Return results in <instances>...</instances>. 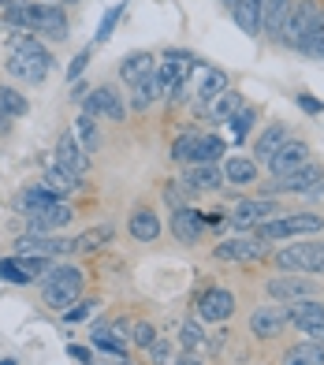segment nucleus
<instances>
[{
    "instance_id": "bb28decb",
    "label": "nucleus",
    "mask_w": 324,
    "mask_h": 365,
    "mask_svg": "<svg viewBox=\"0 0 324 365\" xmlns=\"http://www.w3.org/2000/svg\"><path fill=\"white\" fill-rule=\"evenodd\" d=\"M131 235L138 239V242H157V235H160V220H157V212L153 209H135L131 212Z\"/></svg>"
},
{
    "instance_id": "58836bf2",
    "label": "nucleus",
    "mask_w": 324,
    "mask_h": 365,
    "mask_svg": "<svg viewBox=\"0 0 324 365\" xmlns=\"http://www.w3.org/2000/svg\"><path fill=\"white\" fill-rule=\"evenodd\" d=\"M179 343L187 346V351H202V346H209V336L202 331V321L198 317L179 324Z\"/></svg>"
},
{
    "instance_id": "c9c22d12",
    "label": "nucleus",
    "mask_w": 324,
    "mask_h": 365,
    "mask_svg": "<svg viewBox=\"0 0 324 365\" xmlns=\"http://www.w3.org/2000/svg\"><path fill=\"white\" fill-rule=\"evenodd\" d=\"M198 142H202L198 130H187V135H179V138L172 142V160H179V164H194V157H198Z\"/></svg>"
},
{
    "instance_id": "6e6d98bb",
    "label": "nucleus",
    "mask_w": 324,
    "mask_h": 365,
    "mask_svg": "<svg viewBox=\"0 0 324 365\" xmlns=\"http://www.w3.org/2000/svg\"><path fill=\"white\" fill-rule=\"evenodd\" d=\"M224 4H228V8H231V4H235V0H224Z\"/></svg>"
},
{
    "instance_id": "393cba45",
    "label": "nucleus",
    "mask_w": 324,
    "mask_h": 365,
    "mask_svg": "<svg viewBox=\"0 0 324 365\" xmlns=\"http://www.w3.org/2000/svg\"><path fill=\"white\" fill-rule=\"evenodd\" d=\"M41 187H45V190H53L56 197H68V194H75L78 187H83V179H78V175H71L68 168H63V164H53V168L45 172Z\"/></svg>"
},
{
    "instance_id": "412c9836",
    "label": "nucleus",
    "mask_w": 324,
    "mask_h": 365,
    "mask_svg": "<svg viewBox=\"0 0 324 365\" xmlns=\"http://www.w3.org/2000/svg\"><path fill=\"white\" fill-rule=\"evenodd\" d=\"M172 231H175V239L194 246V242H202V231H205V217L202 212H194V209H175L172 212Z\"/></svg>"
},
{
    "instance_id": "7c9ffc66",
    "label": "nucleus",
    "mask_w": 324,
    "mask_h": 365,
    "mask_svg": "<svg viewBox=\"0 0 324 365\" xmlns=\"http://www.w3.org/2000/svg\"><path fill=\"white\" fill-rule=\"evenodd\" d=\"M283 365H324V346L320 343H295L283 354Z\"/></svg>"
},
{
    "instance_id": "de8ad7c7",
    "label": "nucleus",
    "mask_w": 324,
    "mask_h": 365,
    "mask_svg": "<svg viewBox=\"0 0 324 365\" xmlns=\"http://www.w3.org/2000/svg\"><path fill=\"white\" fill-rule=\"evenodd\" d=\"M298 108H302V112H310V115L324 112V105L317 101V97H310V93H298Z\"/></svg>"
},
{
    "instance_id": "20e7f679",
    "label": "nucleus",
    "mask_w": 324,
    "mask_h": 365,
    "mask_svg": "<svg viewBox=\"0 0 324 365\" xmlns=\"http://www.w3.org/2000/svg\"><path fill=\"white\" fill-rule=\"evenodd\" d=\"M324 231V217L317 212H291V217H272L257 227V239L265 242H280V239H291V235H317Z\"/></svg>"
},
{
    "instance_id": "c03bdc74",
    "label": "nucleus",
    "mask_w": 324,
    "mask_h": 365,
    "mask_svg": "<svg viewBox=\"0 0 324 365\" xmlns=\"http://www.w3.org/2000/svg\"><path fill=\"white\" fill-rule=\"evenodd\" d=\"M131 339H135V346L150 351V346L157 343V328H153L150 321H138V324H135V331H131Z\"/></svg>"
},
{
    "instance_id": "3c124183",
    "label": "nucleus",
    "mask_w": 324,
    "mask_h": 365,
    "mask_svg": "<svg viewBox=\"0 0 324 365\" xmlns=\"http://www.w3.org/2000/svg\"><path fill=\"white\" fill-rule=\"evenodd\" d=\"M175 365H202V361H198V358H194V354L187 351V354H179V358H175Z\"/></svg>"
},
{
    "instance_id": "5fc2aeb1",
    "label": "nucleus",
    "mask_w": 324,
    "mask_h": 365,
    "mask_svg": "<svg viewBox=\"0 0 324 365\" xmlns=\"http://www.w3.org/2000/svg\"><path fill=\"white\" fill-rule=\"evenodd\" d=\"M53 4H78V0H53Z\"/></svg>"
},
{
    "instance_id": "79ce46f5",
    "label": "nucleus",
    "mask_w": 324,
    "mask_h": 365,
    "mask_svg": "<svg viewBox=\"0 0 324 365\" xmlns=\"http://www.w3.org/2000/svg\"><path fill=\"white\" fill-rule=\"evenodd\" d=\"M93 346H101V351H108L112 358H127V354H123V351H127L123 339H116L108 328H97V331H93Z\"/></svg>"
},
{
    "instance_id": "cd10ccee",
    "label": "nucleus",
    "mask_w": 324,
    "mask_h": 365,
    "mask_svg": "<svg viewBox=\"0 0 324 365\" xmlns=\"http://www.w3.org/2000/svg\"><path fill=\"white\" fill-rule=\"evenodd\" d=\"M242 105H246V101H242V93L228 86V90H224L213 105H209V120H213V123H228V120H231V115H235Z\"/></svg>"
},
{
    "instance_id": "f257e3e1",
    "label": "nucleus",
    "mask_w": 324,
    "mask_h": 365,
    "mask_svg": "<svg viewBox=\"0 0 324 365\" xmlns=\"http://www.w3.org/2000/svg\"><path fill=\"white\" fill-rule=\"evenodd\" d=\"M4 71L11 78H23L30 86H41L53 71V53L41 45V38L26 34V30H15L8 38V56H4Z\"/></svg>"
},
{
    "instance_id": "2eb2a0df",
    "label": "nucleus",
    "mask_w": 324,
    "mask_h": 365,
    "mask_svg": "<svg viewBox=\"0 0 324 365\" xmlns=\"http://www.w3.org/2000/svg\"><path fill=\"white\" fill-rule=\"evenodd\" d=\"M71 220H75V209H71L68 202H53V205H45V209L26 212L30 231H41V235H56V231L68 227Z\"/></svg>"
},
{
    "instance_id": "603ef678",
    "label": "nucleus",
    "mask_w": 324,
    "mask_h": 365,
    "mask_svg": "<svg viewBox=\"0 0 324 365\" xmlns=\"http://www.w3.org/2000/svg\"><path fill=\"white\" fill-rule=\"evenodd\" d=\"M8 130H11V120H8V115H0V138H4Z\"/></svg>"
},
{
    "instance_id": "473e14b6",
    "label": "nucleus",
    "mask_w": 324,
    "mask_h": 365,
    "mask_svg": "<svg viewBox=\"0 0 324 365\" xmlns=\"http://www.w3.org/2000/svg\"><path fill=\"white\" fill-rule=\"evenodd\" d=\"M157 97H160V86H157V75L150 71L145 78H138V82H135V93H131V108H135V112H145V108H150V105L157 101Z\"/></svg>"
},
{
    "instance_id": "9b49d317",
    "label": "nucleus",
    "mask_w": 324,
    "mask_h": 365,
    "mask_svg": "<svg viewBox=\"0 0 324 365\" xmlns=\"http://www.w3.org/2000/svg\"><path fill=\"white\" fill-rule=\"evenodd\" d=\"M280 205L272 202V197H239V205L231 209V224L239 227V231H246V227H261L265 220H272V217H280Z\"/></svg>"
},
{
    "instance_id": "2f4dec72",
    "label": "nucleus",
    "mask_w": 324,
    "mask_h": 365,
    "mask_svg": "<svg viewBox=\"0 0 324 365\" xmlns=\"http://www.w3.org/2000/svg\"><path fill=\"white\" fill-rule=\"evenodd\" d=\"M150 71H153V56L150 53H131V56L123 60V68H120V78L127 82V86H135V82L145 78Z\"/></svg>"
},
{
    "instance_id": "b1692460",
    "label": "nucleus",
    "mask_w": 324,
    "mask_h": 365,
    "mask_svg": "<svg viewBox=\"0 0 324 365\" xmlns=\"http://www.w3.org/2000/svg\"><path fill=\"white\" fill-rule=\"evenodd\" d=\"M254 179H257V160H254V157H242V153H235V157L224 160V182L246 187V182H254Z\"/></svg>"
},
{
    "instance_id": "a19ab883",
    "label": "nucleus",
    "mask_w": 324,
    "mask_h": 365,
    "mask_svg": "<svg viewBox=\"0 0 324 365\" xmlns=\"http://www.w3.org/2000/svg\"><path fill=\"white\" fill-rule=\"evenodd\" d=\"M123 11H127V4H112L108 11H105V19H101V26H97V45H105L108 38H112V30H116V23L123 19Z\"/></svg>"
},
{
    "instance_id": "1a4fd4ad",
    "label": "nucleus",
    "mask_w": 324,
    "mask_h": 365,
    "mask_svg": "<svg viewBox=\"0 0 324 365\" xmlns=\"http://www.w3.org/2000/svg\"><path fill=\"white\" fill-rule=\"evenodd\" d=\"M48 269H53V261H48V257L11 254V257L0 261V279H4V284H15V287H26V284H34V279H41Z\"/></svg>"
},
{
    "instance_id": "4c0bfd02",
    "label": "nucleus",
    "mask_w": 324,
    "mask_h": 365,
    "mask_svg": "<svg viewBox=\"0 0 324 365\" xmlns=\"http://www.w3.org/2000/svg\"><path fill=\"white\" fill-rule=\"evenodd\" d=\"M112 239V227L108 224H101V227H90V231H83V235L75 239V250L78 254H90V250H101V246Z\"/></svg>"
},
{
    "instance_id": "f8f14e48",
    "label": "nucleus",
    "mask_w": 324,
    "mask_h": 365,
    "mask_svg": "<svg viewBox=\"0 0 324 365\" xmlns=\"http://www.w3.org/2000/svg\"><path fill=\"white\" fill-rule=\"evenodd\" d=\"M83 112L93 115V120H112V123H123L127 105L116 86H97L90 90V97H83Z\"/></svg>"
},
{
    "instance_id": "39448f33",
    "label": "nucleus",
    "mask_w": 324,
    "mask_h": 365,
    "mask_svg": "<svg viewBox=\"0 0 324 365\" xmlns=\"http://www.w3.org/2000/svg\"><path fill=\"white\" fill-rule=\"evenodd\" d=\"M268 194H305V197H317V194H324V168L317 160H305L298 172L265 182V197Z\"/></svg>"
},
{
    "instance_id": "f03ea898",
    "label": "nucleus",
    "mask_w": 324,
    "mask_h": 365,
    "mask_svg": "<svg viewBox=\"0 0 324 365\" xmlns=\"http://www.w3.org/2000/svg\"><path fill=\"white\" fill-rule=\"evenodd\" d=\"M4 26H15V30H26L34 38H48V41H63L68 38V15H63L60 4H23L15 11H4L0 15Z\"/></svg>"
},
{
    "instance_id": "6e6552de",
    "label": "nucleus",
    "mask_w": 324,
    "mask_h": 365,
    "mask_svg": "<svg viewBox=\"0 0 324 365\" xmlns=\"http://www.w3.org/2000/svg\"><path fill=\"white\" fill-rule=\"evenodd\" d=\"M15 254L56 261V257L75 254V239H63V235H41V231H26V235L15 239Z\"/></svg>"
},
{
    "instance_id": "c85d7f7f",
    "label": "nucleus",
    "mask_w": 324,
    "mask_h": 365,
    "mask_svg": "<svg viewBox=\"0 0 324 365\" xmlns=\"http://www.w3.org/2000/svg\"><path fill=\"white\" fill-rule=\"evenodd\" d=\"M283 142H287V123H272V127L265 130V135L254 142V153H257V160L268 164V160H272V153H276V149H280Z\"/></svg>"
},
{
    "instance_id": "0eeeda50",
    "label": "nucleus",
    "mask_w": 324,
    "mask_h": 365,
    "mask_svg": "<svg viewBox=\"0 0 324 365\" xmlns=\"http://www.w3.org/2000/svg\"><path fill=\"white\" fill-rule=\"evenodd\" d=\"M320 4L317 0H295L287 11V19H283V30H280V38L291 45V48H302V41L310 38V30L320 23Z\"/></svg>"
},
{
    "instance_id": "ddd939ff",
    "label": "nucleus",
    "mask_w": 324,
    "mask_h": 365,
    "mask_svg": "<svg viewBox=\"0 0 324 365\" xmlns=\"http://www.w3.org/2000/svg\"><path fill=\"white\" fill-rule=\"evenodd\" d=\"M194 313H198L202 324H220V321H228L235 313V294L228 287H209V291H202Z\"/></svg>"
},
{
    "instance_id": "6ab92c4d",
    "label": "nucleus",
    "mask_w": 324,
    "mask_h": 365,
    "mask_svg": "<svg viewBox=\"0 0 324 365\" xmlns=\"http://www.w3.org/2000/svg\"><path fill=\"white\" fill-rule=\"evenodd\" d=\"M56 164H63V168H68L71 175H78V179L90 172V153H83L75 130H63V135H60V142H56Z\"/></svg>"
},
{
    "instance_id": "4d7b16f0",
    "label": "nucleus",
    "mask_w": 324,
    "mask_h": 365,
    "mask_svg": "<svg viewBox=\"0 0 324 365\" xmlns=\"http://www.w3.org/2000/svg\"><path fill=\"white\" fill-rule=\"evenodd\" d=\"M320 60H324V56H320Z\"/></svg>"
},
{
    "instance_id": "f704fd0d",
    "label": "nucleus",
    "mask_w": 324,
    "mask_h": 365,
    "mask_svg": "<svg viewBox=\"0 0 324 365\" xmlns=\"http://www.w3.org/2000/svg\"><path fill=\"white\" fill-rule=\"evenodd\" d=\"M254 123H257V108H254V105H242V108L231 115V120H228V127H231V135H235V142H239V145L250 138Z\"/></svg>"
},
{
    "instance_id": "4468645a",
    "label": "nucleus",
    "mask_w": 324,
    "mask_h": 365,
    "mask_svg": "<svg viewBox=\"0 0 324 365\" xmlns=\"http://www.w3.org/2000/svg\"><path fill=\"white\" fill-rule=\"evenodd\" d=\"M213 254H216V261H261L268 254V242L257 235H235V239L216 242Z\"/></svg>"
},
{
    "instance_id": "4be33fe9",
    "label": "nucleus",
    "mask_w": 324,
    "mask_h": 365,
    "mask_svg": "<svg viewBox=\"0 0 324 365\" xmlns=\"http://www.w3.org/2000/svg\"><path fill=\"white\" fill-rule=\"evenodd\" d=\"M261 4L265 0H235L231 4V19L239 23L242 34H250V38L261 34Z\"/></svg>"
},
{
    "instance_id": "37998d69",
    "label": "nucleus",
    "mask_w": 324,
    "mask_h": 365,
    "mask_svg": "<svg viewBox=\"0 0 324 365\" xmlns=\"http://www.w3.org/2000/svg\"><path fill=\"white\" fill-rule=\"evenodd\" d=\"M93 313H97V298H78L71 309H63V321H68V324H78V321L93 317Z\"/></svg>"
},
{
    "instance_id": "f3484780",
    "label": "nucleus",
    "mask_w": 324,
    "mask_h": 365,
    "mask_svg": "<svg viewBox=\"0 0 324 365\" xmlns=\"http://www.w3.org/2000/svg\"><path fill=\"white\" fill-rule=\"evenodd\" d=\"M313 294H317V284L310 276L287 272V276L268 279V298L272 302H298V298H313Z\"/></svg>"
},
{
    "instance_id": "9d476101",
    "label": "nucleus",
    "mask_w": 324,
    "mask_h": 365,
    "mask_svg": "<svg viewBox=\"0 0 324 365\" xmlns=\"http://www.w3.org/2000/svg\"><path fill=\"white\" fill-rule=\"evenodd\" d=\"M287 321L298 331H305L313 343L324 346V302H317V298H298V302L287 306Z\"/></svg>"
},
{
    "instance_id": "a878e982",
    "label": "nucleus",
    "mask_w": 324,
    "mask_h": 365,
    "mask_svg": "<svg viewBox=\"0 0 324 365\" xmlns=\"http://www.w3.org/2000/svg\"><path fill=\"white\" fill-rule=\"evenodd\" d=\"M224 90H228V75H224L220 68L202 71V82H198V105H202V108H209V105H213Z\"/></svg>"
},
{
    "instance_id": "dca6fc26",
    "label": "nucleus",
    "mask_w": 324,
    "mask_h": 365,
    "mask_svg": "<svg viewBox=\"0 0 324 365\" xmlns=\"http://www.w3.org/2000/svg\"><path fill=\"white\" fill-rule=\"evenodd\" d=\"M283 328H287V306H283V302L257 306V309L250 313V331H254L257 339H276Z\"/></svg>"
},
{
    "instance_id": "72a5a7b5",
    "label": "nucleus",
    "mask_w": 324,
    "mask_h": 365,
    "mask_svg": "<svg viewBox=\"0 0 324 365\" xmlns=\"http://www.w3.org/2000/svg\"><path fill=\"white\" fill-rule=\"evenodd\" d=\"M30 112V101L26 93H19L15 86H0V115H8V120H19V115Z\"/></svg>"
},
{
    "instance_id": "ea45409f",
    "label": "nucleus",
    "mask_w": 324,
    "mask_h": 365,
    "mask_svg": "<svg viewBox=\"0 0 324 365\" xmlns=\"http://www.w3.org/2000/svg\"><path fill=\"white\" fill-rule=\"evenodd\" d=\"M220 153H224V138L220 135H202V142H198V157H194V164H216L220 160Z\"/></svg>"
},
{
    "instance_id": "e433bc0d",
    "label": "nucleus",
    "mask_w": 324,
    "mask_h": 365,
    "mask_svg": "<svg viewBox=\"0 0 324 365\" xmlns=\"http://www.w3.org/2000/svg\"><path fill=\"white\" fill-rule=\"evenodd\" d=\"M75 138H78V145H83V153H97V123H93V115H78L75 120Z\"/></svg>"
},
{
    "instance_id": "864d4df0",
    "label": "nucleus",
    "mask_w": 324,
    "mask_h": 365,
    "mask_svg": "<svg viewBox=\"0 0 324 365\" xmlns=\"http://www.w3.org/2000/svg\"><path fill=\"white\" fill-rule=\"evenodd\" d=\"M108 365H131V361H127V358H112Z\"/></svg>"
},
{
    "instance_id": "5701e85b",
    "label": "nucleus",
    "mask_w": 324,
    "mask_h": 365,
    "mask_svg": "<svg viewBox=\"0 0 324 365\" xmlns=\"http://www.w3.org/2000/svg\"><path fill=\"white\" fill-rule=\"evenodd\" d=\"M291 4H295V0H265V4H261V34L280 38V30H283V19H287Z\"/></svg>"
},
{
    "instance_id": "423d86ee",
    "label": "nucleus",
    "mask_w": 324,
    "mask_h": 365,
    "mask_svg": "<svg viewBox=\"0 0 324 365\" xmlns=\"http://www.w3.org/2000/svg\"><path fill=\"white\" fill-rule=\"evenodd\" d=\"M276 264L295 276H320L324 272V242H291L276 254Z\"/></svg>"
},
{
    "instance_id": "a18cd8bd",
    "label": "nucleus",
    "mask_w": 324,
    "mask_h": 365,
    "mask_svg": "<svg viewBox=\"0 0 324 365\" xmlns=\"http://www.w3.org/2000/svg\"><path fill=\"white\" fill-rule=\"evenodd\" d=\"M90 53H93V48H83V53H78V56L71 60V68H68V78H78V75L86 71V63H90Z\"/></svg>"
},
{
    "instance_id": "aec40b11",
    "label": "nucleus",
    "mask_w": 324,
    "mask_h": 365,
    "mask_svg": "<svg viewBox=\"0 0 324 365\" xmlns=\"http://www.w3.org/2000/svg\"><path fill=\"white\" fill-rule=\"evenodd\" d=\"M179 182H183L187 190H194V194H209V190H220L224 187V172L216 168V164H190Z\"/></svg>"
},
{
    "instance_id": "7ed1b4c3",
    "label": "nucleus",
    "mask_w": 324,
    "mask_h": 365,
    "mask_svg": "<svg viewBox=\"0 0 324 365\" xmlns=\"http://www.w3.org/2000/svg\"><path fill=\"white\" fill-rule=\"evenodd\" d=\"M78 298H83V269L75 264H53L45 276H41V302L48 309H71Z\"/></svg>"
},
{
    "instance_id": "a211bd4d",
    "label": "nucleus",
    "mask_w": 324,
    "mask_h": 365,
    "mask_svg": "<svg viewBox=\"0 0 324 365\" xmlns=\"http://www.w3.org/2000/svg\"><path fill=\"white\" fill-rule=\"evenodd\" d=\"M305 160H310V145H305V142H295V138H287V142L276 149V153H272L268 172H272V179H283V175H291V172H298Z\"/></svg>"
},
{
    "instance_id": "49530a36",
    "label": "nucleus",
    "mask_w": 324,
    "mask_h": 365,
    "mask_svg": "<svg viewBox=\"0 0 324 365\" xmlns=\"http://www.w3.org/2000/svg\"><path fill=\"white\" fill-rule=\"evenodd\" d=\"M150 358H153V365H168V358H172V346L157 339V343L150 346Z\"/></svg>"
},
{
    "instance_id": "8fccbe9b",
    "label": "nucleus",
    "mask_w": 324,
    "mask_h": 365,
    "mask_svg": "<svg viewBox=\"0 0 324 365\" xmlns=\"http://www.w3.org/2000/svg\"><path fill=\"white\" fill-rule=\"evenodd\" d=\"M23 4H30V0H0V15H4V11H15V8H23Z\"/></svg>"
},
{
    "instance_id": "c756f323",
    "label": "nucleus",
    "mask_w": 324,
    "mask_h": 365,
    "mask_svg": "<svg viewBox=\"0 0 324 365\" xmlns=\"http://www.w3.org/2000/svg\"><path fill=\"white\" fill-rule=\"evenodd\" d=\"M53 202H63V197H56L53 190H45L41 182H38V187H26V190H23L19 197H15V209H19L23 217H26V212H34V209H45V205H53Z\"/></svg>"
},
{
    "instance_id": "09e8293b",
    "label": "nucleus",
    "mask_w": 324,
    "mask_h": 365,
    "mask_svg": "<svg viewBox=\"0 0 324 365\" xmlns=\"http://www.w3.org/2000/svg\"><path fill=\"white\" fill-rule=\"evenodd\" d=\"M68 354H71L75 361H86V365H93V351H86V346H75V343H71V346H68Z\"/></svg>"
}]
</instances>
